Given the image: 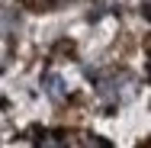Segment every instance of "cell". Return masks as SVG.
<instances>
[{"label": "cell", "instance_id": "7a4b0ae2", "mask_svg": "<svg viewBox=\"0 0 151 148\" xmlns=\"http://www.w3.org/2000/svg\"><path fill=\"white\" fill-rule=\"evenodd\" d=\"M93 145H96V148H109V142H103V139H100V142H93Z\"/></svg>", "mask_w": 151, "mask_h": 148}, {"label": "cell", "instance_id": "6da1fadb", "mask_svg": "<svg viewBox=\"0 0 151 148\" xmlns=\"http://www.w3.org/2000/svg\"><path fill=\"white\" fill-rule=\"evenodd\" d=\"M42 90H45V93H48L52 100H61V97L68 93V87H64V81H61L58 74H55V71H48V74L42 77Z\"/></svg>", "mask_w": 151, "mask_h": 148}]
</instances>
